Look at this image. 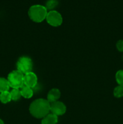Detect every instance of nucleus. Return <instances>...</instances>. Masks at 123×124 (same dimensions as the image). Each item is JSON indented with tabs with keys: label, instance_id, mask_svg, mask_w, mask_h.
<instances>
[{
	"label": "nucleus",
	"instance_id": "nucleus-1",
	"mask_svg": "<svg viewBox=\"0 0 123 124\" xmlns=\"http://www.w3.org/2000/svg\"><path fill=\"white\" fill-rule=\"evenodd\" d=\"M50 104L47 99H36L30 104L29 111L35 118L42 119L50 112Z\"/></svg>",
	"mask_w": 123,
	"mask_h": 124
},
{
	"label": "nucleus",
	"instance_id": "nucleus-2",
	"mask_svg": "<svg viewBox=\"0 0 123 124\" xmlns=\"http://www.w3.org/2000/svg\"><path fill=\"white\" fill-rule=\"evenodd\" d=\"M28 13L30 18L33 21L39 23L46 19L48 12L45 6L36 4L30 7Z\"/></svg>",
	"mask_w": 123,
	"mask_h": 124
},
{
	"label": "nucleus",
	"instance_id": "nucleus-3",
	"mask_svg": "<svg viewBox=\"0 0 123 124\" xmlns=\"http://www.w3.org/2000/svg\"><path fill=\"white\" fill-rule=\"evenodd\" d=\"M24 75L19 70H16L11 71L7 76V81L10 87L12 88L20 89L24 85Z\"/></svg>",
	"mask_w": 123,
	"mask_h": 124
},
{
	"label": "nucleus",
	"instance_id": "nucleus-4",
	"mask_svg": "<svg viewBox=\"0 0 123 124\" xmlns=\"http://www.w3.org/2000/svg\"><path fill=\"white\" fill-rule=\"evenodd\" d=\"M32 60L28 56H22L19 58L16 63L17 70L24 75L31 72L33 69Z\"/></svg>",
	"mask_w": 123,
	"mask_h": 124
},
{
	"label": "nucleus",
	"instance_id": "nucleus-5",
	"mask_svg": "<svg viewBox=\"0 0 123 124\" xmlns=\"http://www.w3.org/2000/svg\"><path fill=\"white\" fill-rule=\"evenodd\" d=\"M46 21L51 26L59 27L62 24L63 18L59 12L53 10L48 12Z\"/></svg>",
	"mask_w": 123,
	"mask_h": 124
},
{
	"label": "nucleus",
	"instance_id": "nucleus-6",
	"mask_svg": "<svg viewBox=\"0 0 123 124\" xmlns=\"http://www.w3.org/2000/svg\"><path fill=\"white\" fill-rule=\"evenodd\" d=\"M50 104V111L51 113L58 116L64 115L66 112V107L62 102L57 101Z\"/></svg>",
	"mask_w": 123,
	"mask_h": 124
},
{
	"label": "nucleus",
	"instance_id": "nucleus-7",
	"mask_svg": "<svg viewBox=\"0 0 123 124\" xmlns=\"http://www.w3.org/2000/svg\"><path fill=\"white\" fill-rule=\"evenodd\" d=\"M24 85L33 88L36 86L37 84V77L34 73L29 72L24 75Z\"/></svg>",
	"mask_w": 123,
	"mask_h": 124
},
{
	"label": "nucleus",
	"instance_id": "nucleus-8",
	"mask_svg": "<svg viewBox=\"0 0 123 124\" xmlns=\"http://www.w3.org/2000/svg\"><path fill=\"white\" fill-rule=\"evenodd\" d=\"M61 93L57 88H53L50 90L47 94V100L50 103L57 101L60 98Z\"/></svg>",
	"mask_w": 123,
	"mask_h": 124
},
{
	"label": "nucleus",
	"instance_id": "nucleus-9",
	"mask_svg": "<svg viewBox=\"0 0 123 124\" xmlns=\"http://www.w3.org/2000/svg\"><path fill=\"white\" fill-rule=\"evenodd\" d=\"M57 122L58 116L51 113L42 118L41 124H57Z\"/></svg>",
	"mask_w": 123,
	"mask_h": 124
},
{
	"label": "nucleus",
	"instance_id": "nucleus-10",
	"mask_svg": "<svg viewBox=\"0 0 123 124\" xmlns=\"http://www.w3.org/2000/svg\"><path fill=\"white\" fill-rule=\"evenodd\" d=\"M20 92H21L22 96L25 99H30L33 95V88L25 85H24L20 88Z\"/></svg>",
	"mask_w": 123,
	"mask_h": 124
},
{
	"label": "nucleus",
	"instance_id": "nucleus-11",
	"mask_svg": "<svg viewBox=\"0 0 123 124\" xmlns=\"http://www.w3.org/2000/svg\"><path fill=\"white\" fill-rule=\"evenodd\" d=\"M10 88V85L8 84V81L7 79L4 78H0V93L4 92H7Z\"/></svg>",
	"mask_w": 123,
	"mask_h": 124
},
{
	"label": "nucleus",
	"instance_id": "nucleus-12",
	"mask_svg": "<svg viewBox=\"0 0 123 124\" xmlns=\"http://www.w3.org/2000/svg\"><path fill=\"white\" fill-rule=\"evenodd\" d=\"M12 101L11 98L10 93L7 92H2L0 93V101L3 104H7V103L10 102Z\"/></svg>",
	"mask_w": 123,
	"mask_h": 124
},
{
	"label": "nucleus",
	"instance_id": "nucleus-13",
	"mask_svg": "<svg viewBox=\"0 0 123 124\" xmlns=\"http://www.w3.org/2000/svg\"><path fill=\"white\" fill-rule=\"evenodd\" d=\"M10 93L12 100L14 101L19 100L20 97L22 96L20 90L18 89V88H13Z\"/></svg>",
	"mask_w": 123,
	"mask_h": 124
},
{
	"label": "nucleus",
	"instance_id": "nucleus-14",
	"mask_svg": "<svg viewBox=\"0 0 123 124\" xmlns=\"http://www.w3.org/2000/svg\"><path fill=\"white\" fill-rule=\"evenodd\" d=\"M59 4V1L57 0H48L46 2L45 7L47 10H53Z\"/></svg>",
	"mask_w": 123,
	"mask_h": 124
},
{
	"label": "nucleus",
	"instance_id": "nucleus-15",
	"mask_svg": "<svg viewBox=\"0 0 123 124\" xmlns=\"http://www.w3.org/2000/svg\"><path fill=\"white\" fill-rule=\"evenodd\" d=\"M113 95L117 98L123 97V86L119 85L116 86L113 90Z\"/></svg>",
	"mask_w": 123,
	"mask_h": 124
},
{
	"label": "nucleus",
	"instance_id": "nucleus-16",
	"mask_svg": "<svg viewBox=\"0 0 123 124\" xmlns=\"http://www.w3.org/2000/svg\"><path fill=\"white\" fill-rule=\"evenodd\" d=\"M115 79L119 85L123 86V70H119L116 73Z\"/></svg>",
	"mask_w": 123,
	"mask_h": 124
},
{
	"label": "nucleus",
	"instance_id": "nucleus-17",
	"mask_svg": "<svg viewBox=\"0 0 123 124\" xmlns=\"http://www.w3.org/2000/svg\"><path fill=\"white\" fill-rule=\"evenodd\" d=\"M116 48L119 52H123V40H119L116 42Z\"/></svg>",
	"mask_w": 123,
	"mask_h": 124
},
{
	"label": "nucleus",
	"instance_id": "nucleus-18",
	"mask_svg": "<svg viewBox=\"0 0 123 124\" xmlns=\"http://www.w3.org/2000/svg\"><path fill=\"white\" fill-rule=\"evenodd\" d=\"M0 124H4V121H2V119H0Z\"/></svg>",
	"mask_w": 123,
	"mask_h": 124
},
{
	"label": "nucleus",
	"instance_id": "nucleus-19",
	"mask_svg": "<svg viewBox=\"0 0 123 124\" xmlns=\"http://www.w3.org/2000/svg\"></svg>",
	"mask_w": 123,
	"mask_h": 124
}]
</instances>
